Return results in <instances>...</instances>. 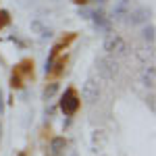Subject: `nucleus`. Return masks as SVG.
<instances>
[{
	"instance_id": "nucleus-1",
	"label": "nucleus",
	"mask_w": 156,
	"mask_h": 156,
	"mask_svg": "<svg viewBox=\"0 0 156 156\" xmlns=\"http://www.w3.org/2000/svg\"><path fill=\"white\" fill-rule=\"evenodd\" d=\"M102 48L106 50V54H115V56H125L127 54V42L119 36V34H106L104 42H102Z\"/></svg>"
},
{
	"instance_id": "nucleus-2",
	"label": "nucleus",
	"mask_w": 156,
	"mask_h": 156,
	"mask_svg": "<svg viewBox=\"0 0 156 156\" xmlns=\"http://www.w3.org/2000/svg\"><path fill=\"white\" fill-rule=\"evenodd\" d=\"M77 108H79V96H77V92H75L73 87H69V90L62 94V98H60V110L71 117V115L77 112Z\"/></svg>"
},
{
	"instance_id": "nucleus-3",
	"label": "nucleus",
	"mask_w": 156,
	"mask_h": 156,
	"mask_svg": "<svg viewBox=\"0 0 156 156\" xmlns=\"http://www.w3.org/2000/svg\"><path fill=\"white\" fill-rule=\"evenodd\" d=\"M96 69H98V75H100L102 79H106V81H110V79L117 75V65L110 58H106V56H100V58L96 60Z\"/></svg>"
},
{
	"instance_id": "nucleus-4",
	"label": "nucleus",
	"mask_w": 156,
	"mask_h": 156,
	"mask_svg": "<svg viewBox=\"0 0 156 156\" xmlns=\"http://www.w3.org/2000/svg\"><path fill=\"white\" fill-rule=\"evenodd\" d=\"M81 96L87 104H96L98 100H100V85H98L96 79H87L81 87Z\"/></svg>"
},
{
	"instance_id": "nucleus-5",
	"label": "nucleus",
	"mask_w": 156,
	"mask_h": 156,
	"mask_svg": "<svg viewBox=\"0 0 156 156\" xmlns=\"http://www.w3.org/2000/svg\"><path fill=\"white\" fill-rule=\"evenodd\" d=\"M31 69H34L31 60H23V62L15 69V73H12V79H11L12 87H21V85H23V77H25V75H29Z\"/></svg>"
},
{
	"instance_id": "nucleus-6",
	"label": "nucleus",
	"mask_w": 156,
	"mask_h": 156,
	"mask_svg": "<svg viewBox=\"0 0 156 156\" xmlns=\"http://www.w3.org/2000/svg\"><path fill=\"white\" fill-rule=\"evenodd\" d=\"M92 17V21H94V25H96V29H100V31H104V34H110L112 31V25H110V21H108V17L104 15V12H92L90 15Z\"/></svg>"
},
{
	"instance_id": "nucleus-7",
	"label": "nucleus",
	"mask_w": 156,
	"mask_h": 156,
	"mask_svg": "<svg viewBox=\"0 0 156 156\" xmlns=\"http://www.w3.org/2000/svg\"><path fill=\"white\" fill-rule=\"evenodd\" d=\"M127 17H129V19H127V23L137 25V23H144V21H148V17H150V11L142 6V9H135L133 12H129Z\"/></svg>"
},
{
	"instance_id": "nucleus-8",
	"label": "nucleus",
	"mask_w": 156,
	"mask_h": 156,
	"mask_svg": "<svg viewBox=\"0 0 156 156\" xmlns=\"http://www.w3.org/2000/svg\"><path fill=\"white\" fill-rule=\"evenodd\" d=\"M29 27H31V31H34V34H37V36L40 37H52V29H50V27H46V25L42 23V21H31V25H29Z\"/></svg>"
},
{
	"instance_id": "nucleus-9",
	"label": "nucleus",
	"mask_w": 156,
	"mask_h": 156,
	"mask_svg": "<svg viewBox=\"0 0 156 156\" xmlns=\"http://www.w3.org/2000/svg\"><path fill=\"white\" fill-rule=\"evenodd\" d=\"M65 148H67V140L65 137H54L50 142V152H52V156H60L65 152Z\"/></svg>"
},
{
	"instance_id": "nucleus-10",
	"label": "nucleus",
	"mask_w": 156,
	"mask_h": 156,
	"mask_svg": "<svg viewBox=\"0 0 156 156\" xmlns=\"http://www.w3.org/2000/svg\"><path fill=\"white\" fill-rule=\"evenodd\" d=\"M104 146H106V135H104V131H94L92 133V148H94V152H100Z\"/></svg>"
},
{
	"instance_id": "nucleus-11",
	"label": "nucleus",
	"mask_w": 156,
	"mask_h": 156,
	"mask_svg": "<svg viewBox=\"0 0 156 156\" xmlns=\"http://www.w3.org/2000/svg\"><path fill=\"white\" fill-rule=\"evenodd\" d=\"M154 73H156V71H154V65H150V67L144 71V75H142V81H144V85H146V87H150V90H152V87H154V83H156Z\"/></svg>"
},
{
	"instance_id": "nucleus-12",
	"label": "nucleus",
	"mask_w": 156,
	"mask_h": 156,
	"mask_svg": "<svg viewBox=\"0 0 156 156\" xmlns=\"http://www.w3.org/2000/svg\"><path fill=\"white\" fill-rule=\"evenodd\" d=\"M56 92H58V83H48L46 87H44L42 98H44V100H52V98L56 96Z\"/></svg>"
},
{
	"instance_id": "nucleus-13",
	"label": "nucleus",
	"mask_w": 156,
	"mask_h": 156,
	"mask_svg": "<svg viewBox=\"0 0 156 156\" xmlns=\"http://www.w3.org/2000/svg\"><path fill=\"white\" fill-rule=\"evenodd\" d=\"M144 40L148 44H154V25H148L144 29Z\"/></svg>"
},
{
	"instance_id": "nucleus-14",
	"label": "nucleus",
	"mask_w": 156,
	"mask_h": 156,
	"mask_svg": "<svg viewBox=\"0 0 156 156\" xmlns=\"http://www.w3.org/2000/svg\"><path fill=\"white\" fill-rule=\"evenodd\" d=\"M112 15H117V17H123V15H127V2H125V0H121L119 6L112 11Z\"/></svg>"
},
{
	"instance_id": "nucleus-15",
	"label": "nucleus",
	"mask_w": 156,
	"mask_h": 156,
	"mask_svg": "<svg viewBox=\"0 0 156 156\" xmlns=\"http://www.w3.org/2000/svg\"><path fill=\"white\" fill-rule=\"evenodd\" d=\"M9 21H11V19H9V12H6V11H0V29H2L4 25H9Z\"/></svg>"
},
{
	"instance_id": "nucleus-16",
	"label": "nucleus",
	"mask_w": 156,
	"mask_h": 156,
	"mask_svg": "<svg viewBox=\"0 0 156 156\" xmlns=\"http://www.w3.org/2000/svg\"><path fill=\"white\" fill-rule=\"evenodd\" d=\"M4 112V94H2V90H0V115Z\"/></svg>"
},
{
	"instance_id": "nucleus-17",
	"label": "nucleus",
	"mask_w": 156,
	"mask_h": 156,
	"mask_svg": "<svg viewBox=\"0 0 156 156\" xmlns=\"http://www.w3.org/2000/svg\"><path fill=\"white\" fill-rule=\"evenodd\" d=\"M148 104H150V110H152V112H154V96H150V98H148Z\"/></svg>"
},
{
	"instance_id": "nucleus-18",
	"label": "nucleus",
	"mask_w": 156,
	"mask_h": 156,
	"mask_svg": "<svg viewBox=\"0 0 156 156\" xmlns=\"http://www.w3.org/2000/svg\"><path fill=\"white\" fill-rule=\"evenodd\" d=\"M75 2H77V4H85L87 0H75Z\"/></svg>"
},
{
	"instance_id": "nucleus-19",
	"label": "nucleus",
	"mask_w": 156,
	"mask_h": 156,
	"mask_svg": "<svg viewBox=\"0 0 156 156\" xmlns=\"http://www.w3.org/2000/svg\"><path fill=\"white\" fill-rule=\"evenodd\" d=\"M0 140H2V125H0Z\"/></svg>"
},
{
	"instance_id": "nucleus-20",
	"label": "nucleus",
	"mask_w": 156,
	"mask_h": 156,
	"mask_svg": "<svg viewBox=\"0 0 156 156\" xmlns=\"http://www.w3.org/2000/svg\"><path fill=\"white\" fill-rule=\"evenodd\" d=\"M98 2H106V0H98Z\"/></svg>"
},
{
	"instance_id": "nucleus-21",
	"label": "nucleus",
	"mask_w": 156,
	"mask_h": 156,
	"mask_svg": "<svg viewBox=\"0 0 156 156\" xmlns=\"http://www.w3.org/2000/svg\"><path fill=\"white\" fill-rule=\"evenodd\" d=\"M71 156H79V154H71Z\"/></svg>"
},
{
	"instance_id": "nucleus-22",
	"label": "nucleus",
	"mask_w": 156,
	"mask_h": 156,
	"mask_svg": "<svg viewBox=\"0 0 156 156\" xmlns=\"http://www.w3.org/2000/svg\"><path fill=\"white\" fill-rule=\"evenodd\" d=\"M19 156H25V154H19Z\"/></svg>"
}]
</instances>
